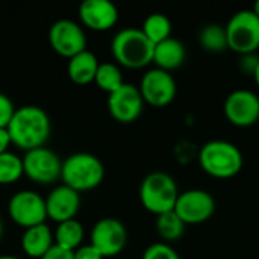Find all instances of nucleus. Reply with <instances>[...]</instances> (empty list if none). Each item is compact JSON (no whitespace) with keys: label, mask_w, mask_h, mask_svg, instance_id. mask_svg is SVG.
Instances as JSON below:
<instances>
[{"label":"nucleus","mask_w":259,"mask_h":259,"mask_svg":"<svg viewBox=\"0 0 259 259\" xmlns=\"http://www.w3.org/2000/svg\"><path fill=\"white\" fill-rule=\"evenodd\" d=\"M11 144L20 150L29 152L44 147L50 138L52 121L49 114L35 105H26L15 109L11 123L6 127Z\"/></svg>","instance_id":"f257e3e1"},{"label":"nucleus","mask_w":259,"mask_h":259,"mask_svg":"<svg viewBox=\"0 0 259 259\" xmlns=\"http://www.w3.org/2000/svg\"><path fill=\"white\" fill-rule=\"evenodd\" d=\"M252 11L255 12V15H256V17H258V18H259V0H258V2H256V3H255V5H253Z\"/></svg>","instance_id":"2f4dec72"},{"label":"nucleus","mask_w":259,"mask_h":259,"mask_svg":"<svg viewBox=\"0 0 259 259\" xmlns=\"http://www.w3.org/2000/svg\"><path fill=\"white\" fill-rule=\"evenodd\" d=\"M140 202L146 211L156 217L175 211L179 197L176 181L164 171H153L147 175L140 185Z\"/></svg>","instance_id":"39448f33"},{"label":"nucleus","mask_w":259,"mask_h":259,"mask_svg":"<svg viewBox=\"0 0 259 259\" xmlns=\"http://www.w3.org/2000/svg\"><path fill=\"white\" fill-rule=\"evenodd\" d=\"M144 109V100L138 87L132 83H123L117 91L108 96V111L109 115L121 123L129 124L140 118Z\"/></svg>","instance_id":"ddd939ff"},{"label":"nucleus","mask_w":259,"mask_h":259,"mask_svg":"<svg viewBox=\"0 0 259 259\" xmlns=\"http://www.w3.org/2000/svg\"><path fill=\"white\" fill-rule=\"evenodd\" d=\"M53 246L55 237L52 229L46 223L24 229L21 235V250L29 258L41 259Z\"/></svg>","instance_id":"f3484780"},{"label":"nucleus","mask_w":259,"mask_h":259,"mask_svg":"<svg viewBox=\"0 0 259 259\" xmlns=\"http://www.w3.org/2000/svg\"><path fill=\"white\" fill-rule=\"evenodd\" d=\"M90 244L94 246L103 258H114L120 255L127 244V229L114 217L100 219L91 229Z\"/></svg>","instance_id":"9b49d317"},{"label":"nucleus","mask_w":259,"mask_h":259,"mask_svg":"<svg viewBox=\"0 0 259 259\" xmlns=\"http://www.w3.org/2000/svg\"><path fill=\"white\" fill-rule=\"evenodd\" d=\"M0 259H21V258L14 256V255H0Z\"/></svg>","instance_id":"72a5a7b5"},{"label":"nucleus","mask_w":259,"mask_h":259,"mask_svg":"<svg viewBox=\"0 0 259 259\" xmlns=\"http://www.w3.org/2000/svg\"><path fill=\"white\" fill-rule=\"evenodd\" d=\"M53 237H55V244L56 246H59V247H62L65 250L74 252L83 243L85 229H83V226H82V223L79 220L71 219V220L58 223V226H56V229L53 232Z\"/></svg>","instance_id":"aec40b11"},{"label":"nucleus","mask_w":259,"mask_h":259,"mask_svg":"<svg viewBox=\"0 0 259 259\" xmlns=\"http://www.w3.org/2000/svg\"><path fill=\"white\" fill-rule=\"evenodd\" d=\"M175 212L179 219L188 225H200L208 222L215 212V200L211 193L205 190H187L179 193L175 205Z\"/></svg>","instance_id":"f8f14e48"},{"label":"nucleus","mask_w":259,"mask_h":259,"mask_svg":"<svg viewBox=\"0 0 259 259\" xmlns=\"http://www.w3.org/2000/svg\"><path fill=\"white\" fill-rule=\"evenodd\" d=\"M94 82L102 91L108 93V96L111 93L117 91L124 83L121 70L114 62H102L97 68Z\"/></svg>","instance_id":"b1692460"},{"label":"nucleus","mask_w":259,"mask_h":259,"mask_svg":"<svg viewBox=\"0 0 259 259\" xmlns=\"http://www.w3.org/2000/svg\"><path fill=\"white\" fill-rule=\"evenodd\" d=\"M143 259H181V256L168 243H153L144 250Z\"/></svg>","instance_id":"a878e982"},{"label":"nucleus","mask_w":259,"mask_h":259,"mask_svg":"<svg viewBox=\"0 0 259 259\" xmlns=\"http://www.w3.org/2000/svg\"><path fill=\"white\" fill-rule=\"evenodd\" d=\"M49 42L55 53L67 59L87 50V35L82 24L68 18L56 20L50 26Z\"/></svg>","instance_id":"1a4fd4ad"},{"label":"nucleus","mask_w":259,"mask_h":259,"mask_svg":"<svg viewBox=\"0 0 259 259\" xmlns=\"http://www.w3.org/2000/svg\"><path fill=\"white\" fill-rule=\"evenodd\" d=\"M80 208V194L67 185L55 187L46 197L47 219L62 223L76 217Z\"/></svg>","instance_id":"dca6fc26"},{"label":"nucleus","mask_w":259,"mask_h":259,"mask_svg":"<svg viewBox=\"0 0 259 259\" xmlns=\"http://www.w3.org/2000/svg\"><path fill=\"white\" fill-rule=\"evenodd\" d=\"M228 121L237 127H249L259 121V96L250 90L232 91L223 105Z\"/></svg>","instance_id":"4468645a"},{"label":"nucleus","mask_w":259,"mask_h":259,"mask_svg":"<svg viewBox=\"0 0 259 259\" xmlns=\"http://www.w3.org/2000/svg\"><path fill=\"white\" fill-rule=\"evenodd\" d=\"M225 27L229 50L241 56L256 53L259 49V18L252 9L235 12Z\"/></svg>","instance_id":"423d86ee"},{"label":"nucleus","mask_w":259,"mask_h":259,"mask_svg":"<svg viewBox=\"0 0 259 259\" xmlns=\"http://www.w3.org/2000/svg\"><path fill=\"white\" fill-rule=\"evenodd\" d=\"M185 59H187V49L175 36L155 46L153 64L156 65V68L171 73L179 67H182Z\"/></svg>","instance_id":"a211bd4d"},{"label":"nucleus","mask_w":259,"mask_h":259,"mask_svg":"<svg viewBox=\"0 0 259 259\" xmlns=\"http://www.w3.org/2000/svg\"><path fill=\"white\" fill-rule=\"evenodd\" d=\"M141 30L156 46V44L171 38L173 27H171V21L168 20V17H165L164 14L155 12V14H150L144 20Z\"/></svg>","instance_id":"4be33fe9"},{"label":"nucleus","mask_w":259,"mask_h":259,"mask_svg":"<svg viewBox=\"0 0 259 259\" xmlns=\"http://www.w3.org/2000/svg\"><path fill=\"white\" fill-rule=\"evenodd\" d=\"M202 170L215 179H231L237 176L244 164L241 150L231 141L212 140L202 146L199 152Z\"/></svg>","instance_id":"7ed1b4c3"},{"label":"nucleus","mask_w":259,"mask_h":259,"mask_svg":"<svg viewBox=\"0 0 259 259\" xmlns=\"http://www.w3.org/2000/svg\"><path fill=\"white\" fill-rule=\"evenodd\" d=\"M153 52L155 44L137 27L121 29L111 41V53L117 64L131 70H140L152 64Z\"/></svg>","instance_id":"f03ea898"},{"label":"nucleus","mask_w":259,"mask_h":259,"mask_svg":"<svg viewBox=\"0 0 259 259\" xmlns=\"http://www.w3.org/2000/svg\"><path fill=\"white\" fill-rule=\"evenodd\" d=\"M138 90L144 103L153 108H164L176 99L178 85L171 73L161 68H150L143 74Z\"/></svg>","instance_id":"9d476101"},{"label":"nucleus","mask_w":259,"mask_h":259,"mask_svg":"<svg viewBox=\"0 0 259 259\" xmlns=\"http://www.w3.org/2000/svg\"><path fill=\"white\" fill-rule=\"evenodd\" d=\"M197 39H199L200 47L208 53H222L229 49L226 27L217 23L203 26L199 32Z\"/></svg>","instance_id":"412c9836"},{"label":"nucleus","mask_w":259,"mask_h":259,"mask_svg":"<svg viewBox=\"0 0 259 259\" xmlns=\"http://www.w3.org/2000/svg\"><path fill=\"white\" fill-rule=\"evenodd\" d=\"M259 65V56H256V53H252V55H243L240 58V68L243 73L246 74H255L256 71V67Z\"/></svg>","instance_id":"cd10ccee"},{"label":"nucleus","mask_w":259,"mask_h":259,"mask_svg":"<svg viewBox=\"0 0 259 259\" xmlns=\"http://www.w3.org/2000/svg\"><path fill=\"white\" fill-rule=\"evenodd\" d=\"M3 235V223H2V219H0V238Z\"/></svg>","instance_id":"f704fd0d"},{"label":"nucleus","mask_w":259,"mask_h":259,"mask_svg":"<svg viewBox=\"0 0 259 259\" xmlns=\"http://www.w3.org/2000/svg\"><path fill=\"white\" fill-rule=\"evenodd\" d=\"M41 259H74V253L55 244Z\"/></svg>","instance_id":"c756f323"},{"label":"nucleus","mask_w":259,"mask_h":259,"mask_svg":"<svg viewBox=\"0 0 259 259\" xmlns=\"http://www.w3.org/2000/svg\"><path fill=\"white\" fill-rule=\"evenodd\" d=\"M73 253H74V259H105L103 255L91 244H82Z\"/></svg>","instance_id":"c85d7f7f"},{"label":"nucleus","mask_w":259,"mask_h":259,"mask_svg":"<svg viewBox=\"0 0 259 259\" xmlns=\"http://www.w3.org/2000/svg\"><path fill=\"white\" fill-rule=\"evenodd\" d=\"M8 214L23 229L42 225L47 220L46 199L32 190L17 191L8 202Z\"/></svg>","instance_id":"6e6552de"},{"label":"nucleus","mask_w":259,"mask_h":259,"mask_svg":"<svg viewBox=\"0 0 259 259\" xmlns=\"http://www.w3.org/2000/svg\"><path fill=\"white\" fill-rule=\"evenodd\" d=\"M155 226H156L158 235L165 243L178 241L184 235L185 228H187V225L179 219V215L175 211H170V212L158 215Z\"/></svg>","instance_id":"5701e85b"},{"label":"nucleus","mask_w":259,"mask_h":259,"mask_svg":"<svg viewBox=\"0 0 259 259\" xmlns=\"http://www.w3.org/2000/svg\"><path fill=\"white\" fill-rule=\"evenodd\" d=\"M24 175L23 159L12 152L0 155V185H12Z\"/></svg>","instance_id":"393cba45"},{"label":"nucleus","mask_w":259,"mask_h":259,"mask_svg":"<svg viewBox=\"0 0 259 259\" xmlns=\"http://www.w3.org/2000/svg\"><path fill=\"white\" fill-rule=\"evenodd\" d=\"M23 170L24 176L38 185H53L61 179L62 161L49 147H38L24 152Z\"/></svg>","instance_id":"0eeeda50"},{"label":"nucleus","mask_w":259,"mask_h":259,"mask_svg":"<svg viewBox=\"0 0 259 259\" xmlns=\"http://www.w3.org/2000/svg\"><path fill=\"white\" fill-rule=\"evenodd\" d=\"M105 179V165L93 153L77 152L62 161L61 181L64 185L80 193L97 188Z\"/></svg>","instance_id":"20e7f679"},{"label":"nucleus","mask_w":259,"mask_h":259,"mask_svg":"<svg viewBox=\"0 0 259 259\" xmlns=\"http://www.w3.org/2000/svg\"><path fill=\"white\" fill-rule=\"evenodd\" d=\"M99 65H100V62H99L97 56L87 49V50L77 53L76 56H73L71 59H68L67 74L73 83L88 85V83L94 82Z\"/></svg>","instance_id":"6ab92c4d"},{"label":"nucleus","mask_w":259,"mask_h":259,"mask_svg":"<svg viewBox=\"0 0 259 259\" xmlns=\"http://www.w3.org/2000/svg\"><path fill=\"white\" fill-rule=\"evenodd\" d=\"M79 20L85 27L105 32L118 21V9L111 0H85L79 6Z\"/></svg>","instance_id":"2eb2a0df"},{"label":"nucleus","mask_w":259,"mask_h":259,"mask_svg":"<svg viewBox=\"0 0 259 259\" xmlns=\"http://www.w3.org/2000/svg\"><path fill=\"white\" fill-rule=\"evenodd\" d=\"M15 109L17 108L14 106L12 100L6 94L0 93V129L8 127V124L11 123V120L15 114Z\"/></svg>","instance_id":"bb28decb"},{"label":"nucleus","mask_w":259,"mask_h":259,"mask_svg":"<svg viewBox=\"0 0 259 259\" xmlns=\"http://www.w3.org/2000/svg\"><path fill=\"white\" fill-rule=\"evenodd\" d=\"M11 146V138L6 129H0V155L8 152V147Z\"/></svg>","instance_id":"7c9ffc66"},{"label":"nucleus","mask_w":259,"mask_h":259,"mask_svg":"<svg viewBox=\"0 0 259 259\" xmlns=\"http://www.w3.org/2000/svg\"><path fill=\"white\" fill-rule=\"evenodd\" d=\"M253 79H255V82H256V85H258L259 88V65L256 67V71H255V74H253Z\"/></svg>","instance_id":"473e14b6"}]
</instances>
